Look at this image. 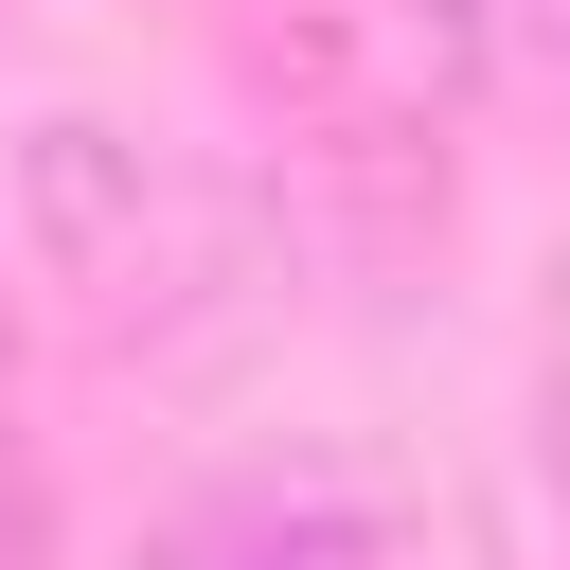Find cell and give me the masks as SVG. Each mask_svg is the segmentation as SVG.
I'll return each instance as SVG.
<instances>
[{
	"mask_svg": "<svg viewBox=\"0 0 570 570\" xmlns=\"http://www.w3.org/2000/svg\"><path fill=\"white\" fill-rule=\"evenodd\" d=\"M481 36H499V0H267V71H285L303 142L374 214L445 196V142L481 107Z\"/></svg>",
	"mask_w": 570,
	"mask_h": 570,
	"instance_id": "1",
	"label": "cell"
},
{
	"mask_svg": "<svg viewBox=\"0 0 570 570\" xmlns=\"http://www.w3.org/2000/svg\"><path fill=\"white\" fill-rule=\"evenodd\" d=\"M552 570H570V410H552Z\"/></svg>",
	"mask_w": 570,
	"mask_h": 570,
	"instance_id": "3",
	"label": "cell"
},
{
	"mask_svg": "<svg viewBox=\"0 0 570 570\" xmlns=\"http://www.w3.org/2000/svg\"><path fill=\"white\" fill-rule=\"evenodd\" d=\"M160 570H410L356 499H214L160 534Z\"/></svg>",
	"mask_w": 570,
	"mask_h": 570,
	"instance_id": "2",
	"label": "cell"
}]
</instances>
